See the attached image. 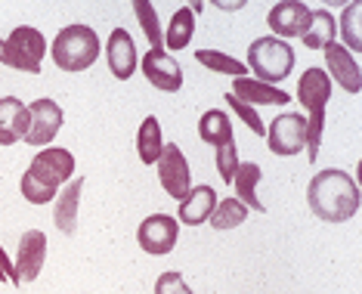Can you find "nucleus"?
Returning <instances> with one entry per match:
<instances>
[{"instance_id":"nucleus-1","label":"nucleus","mask_w":362,"mask_h":294,"mask_svg":"<svg viewBox=\"0 0 362 294\" xmlns=\"http://www.w3.org/2000/svg\"><path fill=\"white\" fill-rule=\"evenodd\" d=\"M307 205L322 223H347L362 208L359 186L347 170L325 167V170H319V174H313V180H310Z\"/></svg>"},{"instance_id":"nucleus-2","label":"nucleus","mask_w":362,"mask_h":294,"mask_svg":"<svg viewBox=\"0 0 362 294\" xmlns=\"http://www.w3.org/2000/svg\"><path fill=\"white\" fill-rule=\"evenodd\" d=\"M75 180V155L62 146H47L31 158L28 170L22 174V195L31 205H50L62 183Z\"/></svg>"},{"instance_id":"nucleus-3","label":"nucleus","mask_w":362,"mask_h":294,"mask_svg":"<svg viewBox=\"0 0 362 294\" xmlns=\"http://www.w3.org/2000/svg\"><path fill=\"white\" fill-rule=\"evenodd\" d=\"M298 100L307 109V161L316 165L319 146H322V130H325V105L332 100V81L325 69H307L298 81Z\"/></svg>"},{"instance_id":"nucleus-4","label":"nucleus","mask_w":362,"mask_h":294,"mask_svg":"<svg viewBox=\"0 0 362 294\" xmlns=\"http://www.w3.org/2000/svg\"><path fill=\"white\" fill-rule=\"evenodd\" d=\"M59 71H84L100 59V35L90 25L78 22V25H65L59 28V35L53 37V44L47 47Z\"/></svg>"},{"instance_id":"nucleus-5","label":"nucleus","mask_w":362,"mask_h":294,"mask_svg":"<svg viewBox=\"0 0 362 294\" xmlns=\"http://www.w3.org/2000/svg\"><path fill=\"white\" fill-rule=\"evenodd\" d=\"M245 69L254 71V81H263V84H282V81L291 75L294 69V50L288 47V40H279L273 35L251 40L248 47V62Z\"/></svg>"},{"instance_id":"nucleus-6","label":"nucleus","mask_w":362,"mask_h":294,"mask_svg":"<svg viewBox=\"0 0 362 294\" xmlns=\"http://www.w3.org/2000/svg\"><path fill=\"white\" fill-rule=\"evenodd\" d=\"M47 56V37L31 25H19L10 31V37L0 40V62L16 71L40 75V62Z\"/></svg>"},{"instance_id":"nucleus-7","label":"nucleus","mask_w":362,"mask_h":294,"mask_svg":"<svg viewBox=\"0 0 362 294\" xmlns=\"http://www.w3.org/2000/svg\"><path fill=\"white\" fill-rule=\"evenodd\" d=\"M267 143H269V152L279 155V158L300 155L307 149V118L298 115V112H282L267 127Z\"/></svg>"},{"instance_id":"nucleus-8","label":"nucleus","mask_w":362,"mask_h":294,"mask_svg":"<svg viewBox=\"0 0 362 294\" xmlns=\"http://www.w3.org/2000/svg\"><path fill=\"white\" fill-rule=\"evenodd\" d=\"M65 124V112L62 105L50 100V96H40L28 105V130H25V146H50L56 140V134Z\"/></svg>"},{"instance_id":"nucleus-9","label":"nucleus","mask_w":362,"mask_h":294,"mask_svg":"<svg viewBox=\"0 0 362 294\" xmlns=\"http://www.w3.org/2000/svg\"><path fill=\"white\" fill-rule=\"evenodd\" d=\"M158 180H161V189L170 195V199L183 201L189 189H192V170H189V161L183 149L177 143H164V149L158 155Z\"/></svg>"},{"instance_id":"nucleus-10","label":"nucleus","mask_w":362,"mask_h":294,"mask_svg":"<svg viewBox=\"0 0 362 294\" xmlns=\"http://www.w3.org/2000/svg\"><path fill=\"white\" fill-rule=\"evenodd\" d=\"M177 239H180V223H177V217H170V214L146 217L143 223H139V230H136L139 248H143L146 254H152V257L170 254V251L177 248Z\"/></svg>"},{"instance_id":"nucleus-11","label":"nucleus","mask_w":362,"mask_h":294,"mask_svg":"<svg viewBox=\"0 0 362 294\" xmlns=\"http://www.w3.org/2000/svg\"><path fill=\"white\" fill-rule=\"evenodd\" d=\"M310 6L300 4V0H282V4L269 6L267 16V25L273 31V37L288 40V37H300L310 25Z\"/></svg>"},{"instance_id":"nucleus-12","label":"nucleus","mask_w":362,"mask_h":294,"mask_svg":"<svg viewBox=\"0 0 362 294\" xmlns=\"http://www.w3.org/2000/svg\"><path fill=\"white\" fill-rule=\"evenodd\" d=\"M139 65H143V75L155 90H164V93L183 90V69L168 50H149Z\"/></svg>"},{"instance_id":"nucleus-13","label":"nucleus","mask_w":362,"mask_h":294,"mask_svg":"<svg viewBox=\"0 0 362 294\" xmlns=\"http://www.w3.org/2000/svg\"><path fill=\"white\" fill-rule=\"evenodd\" d=\"M44 260H47V233L44 230H28L22 233L19 239V254H16V276H19V285L25 282H35L44 269Z\"/></svg>"},{"instance_id":"nucleus-14","label":"nucleus","mask_w":362,"mask_h":294,"mask_svg":"<svg viewBox=\"0 0 362 294\" xmlns=\"http://www.w3.org/2000/svg\"><path fill=\"white\" fill-rule=\"evenodd\" d=\"M325 75L328 81H337L347 93L359 96L362 90V69H359V59L353 53H347L341 44H332L325 47Z\"/></svg>"},{"instance_id":"nucleus-15","label":"nucleus","mask_w":362,"mask_h":294,"mask_svg":"<svg viewBox=\"0 0 362 294\" xmlns=\"http://www.w3.org/2000/svg\"><path fill=\"white\" fill-rule=\"evenodd\" d=\"M105 62H109V71L118 81H130L139 65L136 56V44L130 37L127 28H115L109 35V44H105Z\"/></svg>"},{"instance_id":"nucleus-16","label":"nucleus","mask_w":362,"mask_h":294,"mask_svg":"<svg viewBox=\"0 0 362 294\" xmlns=\"http://www.w3.org/2000/svg\"><path fill=\"white\" fill-rule=\"evenodd\" d=\"M229 93H233L238 102L251 105V109H260V105H288V100H291V96H288L282 87L263 84V81H254V78H248V75H245V78H235Z\"/></svg>"},{"instance_id":"nucleus-17","label":"nucleus","mask_w":362,"mask_h":294,"mask_svg":"<svg viewBox=\"0 0 362 294\" xmlns=\"http://www.w3.org/2000/svg\"><path fill=\"white\" fill-rule=\"evenodd\" d=\"M214 208H217V192H214L211 186H192L189 195L180 201V208H177V223L202 226V223L211 220Z\"/></svg>"},{"instance_id":"nucleus-18","label":"nucleus","mask_w":362,"mask_h":294,"mask_svg":"<svg viewBox=\"0 0 362 294\" xmlns=\"http://www.w3.org/2000/svg\"><path fill=\"white\" fill-rule=\"evenodd\" d=\"M28 130V105L16 96L0 100V146H16L25 140Z\"/></svg>"},{"instance_id":"nucleus-19","label":"nucleus","mask_w":362,"mask_h":294,"mask_svg":"<svg viewBox=\"0 0 362 294\" xmlns=\"http://www.w3.org/2000/svg\"><path fill=\"white\" fill-rule=\"evenodd\" d=\"M81 192H84V180L75 177L69 186L53 199V223L62 235H75L78 230V208H81Z\"/></svg>"},{"instance_id":"nucleus-20","label":"nucleus","mask_w":362,"mask_h":294,"mask_svg":"<svg viewBox=\"0 0 362 294\" xmlns=\"http://www.w3.org/2000/svg\"><path fill=\"white\" fill-rule=\"evenodd\" d=\"M263 170L260 165H254V161H245V165H238L235 177H233V186H235V195L238 201H242L248 211H257V214H267V205L257 199V183H260Z\"/></svg>"},{"instance_id":"nucleus-21","label":"nucleus","mask_w":362,"mask_h":294,"mask_svg":"<svg viewBox=\"0 0 362 294\" xmlns=\"http://www.w3.org/2000/svg\"><path fill=\"white\" fill-rule=\"evenodd\" d=\"M334 35H337V19L328 10H313L310 13V25L300 35V40H303L307 50H325V47L334 44Z\"/></svg>"},{"instance_id":"nucleus-22","label":"nucleus","mask_w":362,"mask_h":294,"mask_svg":"<svg viewBox=\"0 0 362 294\" xmlns=\"http://www.w3.org/2000/svg\"><path fill=\"white\" fill-rule=\"evenodd\" d=\"M199 136L202 143L208 146H223V143H233L235 134H233V121L223 109H208L204 115L199 118Z\"/></svg>"},{"instance_id":"nucleus-23","label":"nucleus","mask_w":362,"mask_h":294,"mask_svg":"<svg viewBox=\"0 0 362 294\" xmlns=\"http://www.w3.org/2000/svg\"><path fill=\"white\" fill-rule=\"evenodd\" d=\"M192 35H195V16L189 6H180L170 16L168 31H164V50H183V47L192 44Z\"/></svg>"},{"instance_id":"nucleus-24","label":"nucleus","mask_w":362,"mask_h":294,"mask_svg":"<svg viewBox=\"0 0 362 294\" xmlns=\"http://www.w3.org/2000/svg\"><path fill=\"white\" fill-rule=\"evenodd\" d=\"M164 149V136H161V124L158 118L149 115L143 118V124L136 130V152H139V161L143 165H155L158 161V155Z\"/></svg>"},{"instance_id":"nucleus-25","label":"nucleus","mask_w":362,"mask_h":294,"mask_svg":"<svg viewBox=\"0 0 362 294\" xmlns=\"http://www.w3.org/2000/svg\"><path fill=\"white\" fill-rule=\"evenodd\" d=\"M359 19H362V4L359 0H353V4L344 6V13H341V35H344V50L347 53H362V28H359Z\"/></svg>"},{"instance_id":"nucleus-26","label":"nucleus","mask_w":362,"mask_h":294,"mask_svg":"<svg viewBox=\"0 0 362 294\" xmlns=\"http://www.w3.org/2000/svg\"><path fill=\"white\" fill-rule=\"evenodd\" d=\"M245 220H248V208L242 205L238 199H223V201H217V208H214V214L208 223L214 226V230H220V233H226V230H235V226H242Z\"/></svg>"},{"instance_id":"nucleus-27","label":"nucleus","mask_w":362,"mask_h":294,"mask_svg":"<svg viewBox=\"0 0 362 294\" xmlns=\"http://www.w3.org/2000/svg\"><path fill=\"white\" fill-rule=\"evenodd\" d=\"M195 62H202L214 75H233V78H245V62L233 59V56L220 53V50H195Z\"/></svg>"},{"instance_id":"nucleus-28","label":"nucleus","mask_w":362,"mask_h":294,"mask_svg":"<svg viewBox=\"0 0 362 294\" xmlns=\"http://www.w3.org/2000/svg\"><path fill=\"white\" fill-rule=\"evenodd\" d=\"M134 13L139 19V28H143L146 40L152 44V50H164V31L158 28V13L149 0H134Z\"/></svg>"},{"instance_id":"nucleus-29","label":"nucleus","mask_w":362,"mask_h":294,"mask_svg":"<svg viewBox=\"0 0 362 294\" xmlns=\"http://www.w3.org/2000/svg\"><path fill=\"white\" fill-rule=\"evenodd\" d=\"M238 165H242V161H238V146H235V140L217 146V174H220V180H223L226 186H233V177H235Z\"/></svg>"},{"instance_id":"nucleus-30","label":"nucleus","mask_w":362,"mask_h":294,"mask_svg":"<svg viewBox=\"0 0 362 294\" xmlns=\"http://www.w3.org/2000/svg\"><path fill=\"white\" fill-rule=\"evenodd\" d=\"M223 100L229 102V109L238 115V121H245V127L251 130V134H257V136H267V124H263V118L257 115V109H251V105H245V102H238L233 93H223Z\"/></svg>"},{"instance_id":"nucleus-31","label":"nucleus","mask_w":362,"mask_h":294,"mask_svg":"<svg viewBox=\"0 0 362 294\" xmlns=\"http://www.w3.org/2000/svg\"><path fill=\"white\" fill-rule=\"evenodd\" d=\"M155 294H195V291L189 288V282L183 279V273L168 269V273H161L158 279H155Z\"/></svg>"},{"instance_id":"nucleus-32","label":"nucleus","mask_w":362,"mask_h":294,"mask_svg":"<svg viewBox=\"0 0 362 294\" xmlns=\"http://www.w3.org/2000/svg\"><path fill=\"white\" fill-rule=\"evenodd\" d=\"M217 6H220V10H226V13H235V10H242L245 4H242V0H238V4H217Z\"/></svg>"},{"instance_id":"nucleus-33","label":"nucleus","mask_w":362,"mask_h":294,"mask_svg":"<svg viewBox=\"0 0 362 294\" xmlns=\"http://www.w3.org/2000/svg\"><path fill=\"white\" fill-rule=\"evenodd\" d=\"M0 282H6V279H4V273H0Z\"/></svg>"}]
</instances>
